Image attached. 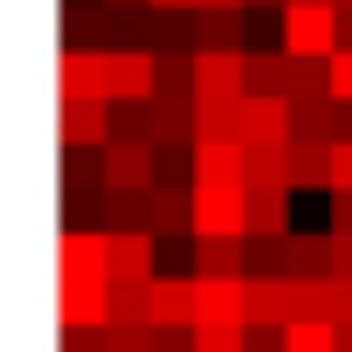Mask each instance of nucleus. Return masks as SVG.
Segmentation results:
<instances>
[{
  "label": "nucleus",
  "mask_w": 352,
  "mask_h": 352,
  "mask_svg": "<svg viewBox=\"0 0 352 352\" xmlns=\"http://www.w3.org/2000/svg\"><path fill=\"white\" fill-rule=\"evenodd\" d=\"M276 35H283L290 56L331 63L338 56V8H324V0H290V8L276 14Z\"/></svg>",
  "instance_id": "f257e3e1"
},
{
  "label": "nucleus",
  "mask_w": 352,
  "mask_h": 352,
  "mask_svg": "<svg viewBox=\"0 0 352 352\" xmlns=\"http://www.w3.org/2000/svg\"><path fill=\"white\" fill-rule=\"evenodd\" d=\"M97 166H104V187L111 194H152L159 187V145L152 138H104L97 145Z\"/></svg>",
  "instance_id": "f03ea898"
},
{
  "label": "nucleus",
  "mask_w": 352,
  "mask_h": 352,
  "mask_svg": "<svg viewBox=\"0 0 352 352\" xmlns=\"http://www.w3.org/2000/svg\"><path fill=\"white\" fill-rule=\"evenodd\" d=\"M111 318V276H56V324L63 331H97Z\"/></svg>",
  "instance_id": "7ed1b4c3"
},
{
  "label": "nucleus",
  "mask_w": 352,
  "mask_h": 352,
  "mask_svg": "<svg viewBox=\"0 0 352 352\" xmlns=\"http://www.w3.org/2000/svg\"><path fill=\"white\" fill-rule=\"evenodd\" d=\"M104 90L111 104L159 97V49H104Z\"/></svg>",
  "instance_id": "20e7f679"
},
{
  "label": "nucleus",
  "mask_w": 352,
  "mask_h": 352,
  "mask_svg": "<svg viewBox=\"0 0 352 352\" xmlns=\"http://www.w3.org/2000/svg\"><path fill=\"white\" fill-rule=\"evenodd\" d=\"M194 235H249V187H194Z\"/></svg>",
  "instance_id": "39448f33"
},
{
  "label": "nucleus",
  "mask_w": 352,
  "mask_h": 352,
  "mask_svg": "<svg viewBox=\"0 0 352 352\" xmlns=\"http://www.w3.org/2000/svg\"><path fill=\"white\" fill-rule=\"evenodd\" d=\"M194 187H249L242 138H194Z\"/></svg>",
  "instance_id": "423d86ee"
},
{
  "label": "nucleus",
  "mask_w": 352,
  "mask_h": 352,
  "mask_svg": "<svg viewBox=\"0 0 352 352\" xmlns=\"http://www.w3.org/2000/svg\"><path fill=\"white\" fill-rule=\"evenodd\" d=\"M111 235V283H152L159 276V235L152 228H104Z\"/></svg>",
  "instance_id": "0eeeda50"
},
{
  "label": "nucleus",
  "mask_w": 352,
  "mask_h": 352,
  "mask_svg": "<svg viewBox=\"0 0 352 352\" xmlns=\"http://www.w3.org/2000/svg\"><path fill=\"white\" fill-rule=\"evenodd\" d=\"M297 104L290 97H242V145H290Z\"/></svg>",
  "instance_id": "6e6552de"
},
{
  "label": "nucleus",
  "mask_w": 352,
  "mask_h": 352,
  "mask_svg": "<svg viewBox=\"0 0 352 352\" xmlns=\"http://www.w3.org/2000/svg\"><path fill=\"white\" fill-rule=\"evenodd\" d=\"M111 138V104L104 97H63V145L69 152H97Z\"/></svg>",
  "instance_id": "1a4fd4ad"
},
{
  "label": "nucleus",
  "mask_w": 352,
  "mask_h": 352,
  "mask_svg": "<svg viewBox=\"0 0 352 352\" xmlns=\"http://www.w3.org/2000/svg\"><path fill=\"white\" fill-rule=\"evenodd\" d=\"M194 270H159L152 276V324H187L194 331Z\"/></svg>",
  "instance_id": "9d476101"
},
{
  "label": "nucleus",
  "mask_w": 352,
  "mask_h": 352,
  "mask_svg": "<svg viewBox=\"0 0 352 352\" xmlns=\"http://www.w3.org/2000/svg\"><path fill=\"white\" fill-rule=\"evenodd\" d=\"M145 228H152L159 242L194 235V187H152V194H145Z\"/></svg>",
  "instance_id": "9b49d317"
},
{
  "label": "nucleus",
  "mask_w": 352,
  "mask_h": 352,
  "mask_svg": "<svg viewBox=\"0 0 352 352\" xmlns=\"http://www.w3.org/2000/svg\"><path fill=\"white\" fill-rule=\"evenodd\" d=\"M297 76H304V56H290V49H276V56L249 49V97H290Z\"/></svg>",
  "instance_id": "f8f14e48"
},
{
  "label": "nucleus",
  "mask_w": 352,
  "mask_h": 352,
  "mask_svg": "<svg viewBox=\"0 0 352 352\" xmlns=\"http://www.w3.org/2000/svg\"><path fill=\"white\" fill-rule=\"evenodd\" d=\"M194 276H249V235H194Z\"/></svg>",
  "instance_id": "ddd939ff"
},
{
  "label": "nucleus",
  "mask_w": 352,
  "mask_h": 352,
  "mask_svg": "<svg viewBox=\"0 0 352 352\" xmlns=\"http://www.w3.org/2000/svg\"><path fill=\"white\" fill-rule=\"evenodd\" d=\"M331 145L338 138H290V187L331 194Z\"/></svg>",
  "instance_id": "4468645a"
},
{
  "label": "nucleus",
  "mask_w": 352,
  "mask_h": 352,
  "mask_svg": "<svg viewBox=\"0 0 352 352\" xmlns=\"http://www.w3.org/2000/svg\"><path fill=\"white\" fill-rule=\"evenodd\" d=\"M56 83H63V97H104L111 104V90H104V49H63Z\"/></svg>",
  "instance_id": "2eb2a0df"
},
{
  "label": "nucleus",
  "mask_w": 352,
  "mask_h": 352,
  "mask_svg": "<svg viewBox=\"0 0 352 352\" xmlns=\"http://www.w3.org/2000/svg\"><path fill=\"white\" fill-rule=\"evenodd\" d=\"M290 194L297 187H249V235L283 242L290 235Z\"/></svg>",
  "instance_id": "dca6fc26"
},
{
  "label": "nucleus",
  "mask_w": 352,
  "mask_h": 352,
  "mask_svg": "<svg viewBox=\"0 0 352 352\" xmlns=\"http://www.w3.org/2000/svg\"><path fill=\"white\" fill-rule=\"evenodd\" d=\"M249 8H194V49H242Z\"/></svg>",
  "instance_id": "f3484780"
},
{
  "label": "nucleus",
  "mask_w": 352,
  "mask_h": 352,
  "mask_svg": "<svg viewBox=\"0 0 352 352\" xmlns=\"http://www.w3.org/2000/svg\"><path fill=\"white\" fill-rule=\"evenodd\" d=\"M152 145H194V97H152Z\"/></svg>",
  "instance_id": "a211bd4d"
},
{
  "label": "nucleus",
  "mask_w": 352,
  "mask_h": 352,
  "mask_svg": "<svg viewBox=\"0 0 352 352\" xmlns=\"http://www.w3.org/2000/svg\"><path fill=\"white\" fill-rule=\"evenodd\" d=\"M194 138H242V97H194Z\"/></svg>",
  "instance_id": "6ab92c4d"
},
{
  "label": "nucleus",
  "mask_w": 352,
  "mask_h": 352,
  "mask_svg": "<svg viewBox=\"0 0 352 352\" xmlns=\"http://www.w3.org/2000/svg\"><path fill=\"white\" fill-rule=\"evenodd\" d=\"M249 324H290V283L283 276H249Z\"/></svg>",
  "instance_id": "aec40b11"
},
{
  "label": "nucleus",
  "mask_w": 352,
  "mask_h": 352,
  "mask_svg": "<svg viewBox=\"0 0 352 352\" xmlns=\"http://www.w3.org/2000/svg\"><path fill=\"white\" fill-rule=\"evenodd\" d=\"M283 256H290V276H331V228L324 235H297L290 228Z\"/></svg>",
  "instance_id": "412c9836"
},
{
  "label": "nucleus",
  "mask_w": 352,
  "mask_h": 352,
  "mask_svg": "<svg viewBox=\"0 0 352 352\" xmlns=\"http://www.w3.org/2000/svg\"><path fill=\"white\" fill-rule=\"evenodd\" d=\"M290 283V324L297 318H338L331 311V276H283Z\"/></svg>",
  "instance_id": "4be33fe9"
},
{
  "label": "nucleus",
  "mask_w": 352,
  "mask_h": 352,
  "mask_svg": "<svg viewBox=\"0 0 352 352\" xmlns=\"http://www.w3.org/2000/svg\"><path fill=\"white\" fill-rule=\"evenodd\" d=\"M283 352H338V318H297V324H283Z\"/></svg>",
  "instance_id": "5701e85b"
},
{
  "label": "nucleus",
  "mask_w": 352,
  "mask_h": 352,
  "mask_svg": "<svg viewBox=\"0 0 352 352\" xmlns=\"http://www.w3.org/2000/svg\"><path fill=\"white\" fill-rule=\"evenodd\" d=\"M104 324H152V283H111V318Z\"/></svg>",
  "instance_id": "b1692460"
},
{
  "label": "nucleus",
  "mask_w": 352,
  "mask_h": 352,
  "mask_svg": "<svg viewBox=\"0 0 352 352\" xmlns=\"http://www.w3.org/2000/svg\"><path fill=\"white\" fill-rule=\"evenodd\" d=\"M249 187H290V145H249Z\"/></svg>",
  "instance_id": "393cba45"
},
{
  "label": "nucleus",
  "mask_w": 352,
  "mask_h": 352,
  "mask_svg": "<svg viewBox=\"0 0 352 352\" xmlns=\"http://www.w3.org/2000/svg\"><path fill=\"white\" fill-rule=\"evenodd\" d=\"M159 97H194V49H159Z\"/></svg>",
  "instance_id": "a878e982"
},
{
  "label": "nucleus",
  "mask_w": 352,
  "mask_h": 352,
  "mask_svg": "<svg viewBox=\"0 0 352 352\" xmlns=\"http://www.w3.org/2000/svg\"><path fill=\"white\" fill-rule=\"evenodd\" d=\"M90 352H152V324H97Z\"/></svg>",
  "instance_id": "bb28decb"
},
{
  "label": "nucleus",
  "mask_w": 352,
  "mask_h": 352,
  "mask_svg": "<svg viewBox=\"0 0 352 352\" xmlns=\"http://www.w3.org/2000/svg\"><path fill=\"white\" fill-rule=\"evenodd\" d=\"M111 138H152V97L111 104Z\"/></svg>",
  "instance_id": "cd10ccee"
},
{
  "label": "nucleus",
  "mask_w": 352,
  "mask_h": 352,
  "mask_svg": "<svg viewBox=\"0 0 352 352\" xmlns=\"http://www.w3.org/2000/svg\"><path fill=\"white\" fill-rule=\"evenodd\" d=\"M194 352H249V324H194Z\"/></svg>",
  "instance_id": "c85d7f7f"
},
{
  "label": "nucleus",
  "mask_w": 352,
  "mask_h": 352,
  "mask_svg": "<svg viewBox=\"0 0 352 352\" xmlns=\"http://www.w3.org/2000/svg\"><path fill=\"white\" fill-rule=\"evenodd\" d=\"M331 194H352V138L331 145Z\"/></svg>",
  "instance_id": "c756f323"
},
{
  "label": "nucleus",
  "mask_w": 352,
  "mask_h": 352,
  "mask_svg": "<svg viewBox=\"0 0 352 352\" xmlns=\"http://www.w3.org/2000/svg\"><path fill=\"white\" fill-rule=\"evenodd\" d=\"M324 69H331V97H338V104H352V49H338Z\"/></svg>",
  "instance_id": "7c9ffc66"
},
{
  "label": "nucleus",
  "mask_w": 352,
  "mask_h": 352,
  "mask_svg": "<svg viewBox=\"0 0 352 352\" xmlns=\"http://www.w3.org/2000/svg\"><path fill=\"white\" fill-rule=\"evenodd\" d=\"M249 352H283V324H249Z\"/></svg>",
  "instance_id": "2f4dec72"
},
{
  "label": "nucleus",
  "mask_w": 352,
  "mask_h": 352,
  "mask_svg": "<svg viewBox=\"0 0 352 352\" xmlns=\"http://www.w3.org/2000/svg\"><path fill=\"white\" fill-rule=\"evenodd\" d=\"M331 311L338 324H352V276H331Z\"/></svg>",
  "instance_id": "473e14b6"
},
{
  "label": "nucleus",
  "mask_w": 352,
  "mask_h": 352,
  "mask_svg": "<svg viewBox=\"0 0 352 352\" xmlns=\"http://www.w3.org/2000/svg\"><path fill=\"white\" fill-rule=\"evenodd\" d=\"M331 235H352V194H331Z\"/></svg>",
  "instance_id": "72a5a7b5"
},
{
  "label": "nucleus",
  "mask_w": 352,
  "mask_h": 352,
  "mask_svg": "<svg viewBox=\"0 0 352 352\" xmlns=\"http://www.w3.org/2000/svg\"><path fill=\"white\" fill-rule=\"evenodd\" d=\"M331 276H352V235H331Z\"/></svg>",
  "instance_id": "f704fd0d"
},
{
  "label": "nucleus",
  "mask_w": 352,
  "mask_h": 352,
  "mask_svg": "<svg viewBox=\"0 0 352 352\" xmlns=\"http://www.w3.org/2000/svg\"><path fill=\"white\" fill-rule=\"evenodd\" d=\"M338 49H352V8H338Z\"/></svg>",
  "instance_id": "c9c22d12"
},
{
  "label": "nucleus",
  "mask_w": 352,
  "mask_h": 352,
  "mask_svg": "<svg viewBox=\"0 0 352 352\" xmlns=\"http://www.w3.org/2000/svg\"><path fill=\"white\" fill-rule=\"evenodd\" d=\"M338 352H352V324H338Z\"/></svg>",
  "instance_id": "e433bc0d"
},
{
  "label": "nucleus",
  "mask_w": 352,
  "mask_h": 352,
  "mask_svg": "<svg viewBox=\"0 0 352 352\" xmlns=\"http://www.w3.org/2000/svg\"><path fill=\"white\" fill-rule=\"evenodd\" d=\"M324 8H338V0H324Z\"/></svg>",
  "instance_id": "4c0bfd02"
},
{
  "label": "nucleus",
  "mask_w": 352,
  "mask_h": 352,
  "mask_svg": "<svg viewBox=\"0 0 352 352\" xmlns=\"http://www.w3.org/2000/svg\"><path fill=\"white\" fill-rule=\"evenodd\" d=\"M338 8H352V0H338Z\"/></svg>",
  "instance_id": "58836bf2"
}]
</instances>
